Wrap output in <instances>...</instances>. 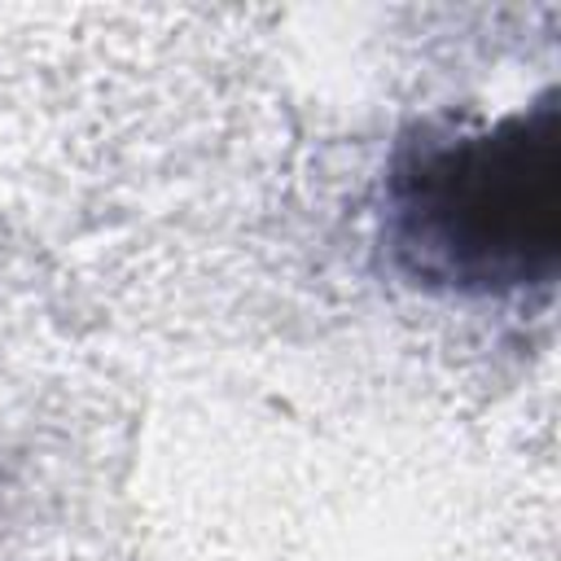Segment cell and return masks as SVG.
Instances as JSON below:
<instances>
[{
  "label": "cell",
  "instance_id": "6da1fadb",
  "mask_svg": "<svg viewBox=\"0 0 561 561\" xmlns=\"http://www.w3.org/2000/svg\"><path fill=\"white\" fill-rule=\"evenodd\" d=\"M394 272L443 298L548 289L561 259V118L543 92L495 123L399 140L381 193Z\"/></svg>",
  "mask_w": 561,
  "mask_h": 561
}]
</instances>
